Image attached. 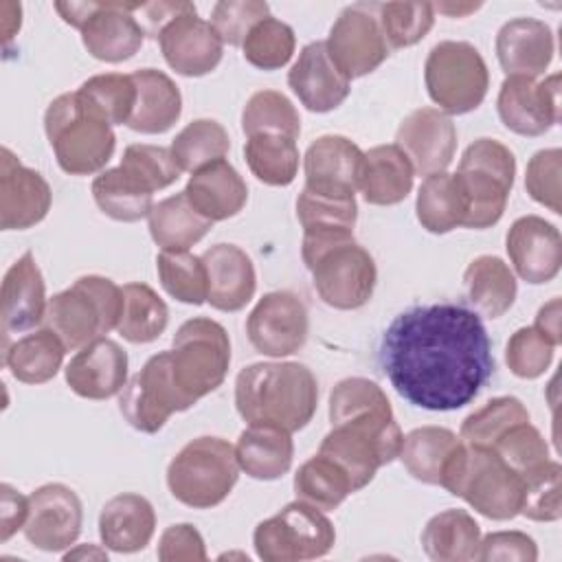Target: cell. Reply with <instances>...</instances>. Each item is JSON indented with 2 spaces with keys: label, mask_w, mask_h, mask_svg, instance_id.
I'll use <instances>...</instances> for the list:
<instances>
[{
  "label": "cell",
  "mask_w": 562,
  "mask_h": 562,
  "mask_svg": "<svg viewBox=\"0 0 562 562\" xmlns=\"http://www.w3.org/2000/svg\"><path fill=\"white\" fill-rule=\"evenodd\" d=\"M378 358L397 395L426 411L470 404L494 373L481 316L452 301L400 312L382 334Z\"/></svg>",
  "instance_id": "obj_1"
},
{
  "label": "cell",
  "mask_w": 562,
  "mask_h": 562,
  "mask_svg": "<svg viewBox=\"0 0 562 562\" xmlns=\"http://www.w3.org/2000/svg\"><path fill=\"white\" fill-rule=\"evenodd\" d=\"M329 424L318 452L347 472L353 492L367 487L375 472L400 454L404 435L386 393L369 378H345L331 389Z\"/></svg>",
  "instance_id": "obj_2"
},
{
  "label": "cell",
  "mask_w": 562,
  "mask_h": 562,
  "mask_svg": "<svg viewBox=\"0 0 562 562\" xmlns=\"http://www.w3.org/2000/svg\"><path fill=\"white\" fill-rule=\"evenodd\" d=\"M235 406L248 424L296 432L316 413L318 382L301 362H252L237 373Z\"/></svg>",
  "instance_id": "obj_3"
},
{
  "label": "cell",
  "mask_w": 562,
  "mask_h": 562,
  "mask_svg": "<svg viewBox=\"0 0 562 562\" xmlns=\"http://www.w3.org/2000/svg\"><path fill=\"white\" fill-rule=\"evenodd\" d=\"M301 257L325 305L358 310L371 301L378 268L353 235H303Z\"/></svg>",
  "instance_id": "obj_4"
},
{
  "label": "cell",
  "mask_w": 562,
  "mask_h": 562,
  "mask_svg": "<svg viewBox=\"0 0 562 562\" xmlns=\"http://www.w3.org/2000/svg\"><path fill=\"white\" fill-rule=\"evenodd\" d=\"M441 487L490 520H512L520 514L522 476L492 448L461 441L443 470Z\"/></svg>",
  "instance_id": "obj_5"
},
{
  "label": "cell",
  "mask_w": 562,
  "mask_h": 562,
  "mask_svg": "<svg viewBox=\"0 0 562 562\" xmlns=\"http://www.w3.org/2000/svg\"><path fill=\"white\" fill-rule=\"evenodd\" d=\"M44 132L59 169L70 176L101 173L116 147L112 125L86 110L77 92H64L48 103Z\"/></svg>",
  "instance_id": "obj_6"
},
{
  "label": "cell",
  "mask_w": 562,
  "mask_h": 562,
  "mask_svg": "<svg viewBox=\"0 0 562 562\" xmlns=\"http://www.w3.org/2000/svg\"><path fill=\"white\" fill-rule=\"evenodd\" d=\"M121 312V285L101 274H83L48 299L44 327L53 329L68 351H79L116 329Z\"/></svg>",
  "instance_id": "obj_7"
},
{
  "label": "cell",
  "mask_w": 562,
  "mask_h": 562,
  "mask_svg": "<svg viewBox=\"0 0 562 562\" xmlns=\"http://www.w3.org/2000/svg\"><path fill=\"white\" fill-rule=\"evenodd\" d=\"M454 178L465 202L463 226L490 228L505 213L516 180V158L507 145L483 136L465 147Z\"/></svg>",
  "instance_id": "obj_8"
},
{
  "label": "cell",
  "mask_w": 562,
  "mask_h": 562,
  "mask_svg": "<svg viewBox=\"0 0 562 562\" xmlns=\"http://www.w3.org/2000/svg\"><path fill=\"white\" fill-rule=\"evenodd\" d=\"M239 479L235 446L222 437H195L167 465V487L176 501L193 509L220 505Z\"/></svg>",
  "instance_id": "obj_9"
},
{
  "label": "cell",
  "mask_w": 562,
  "mask_h": 562,
  "mask_svg": "<svg viewBox=\"0 0 562 562\" xmlns=\"http://www.w3.org/2000/svg\"><path fill=\"white\" fill-rule=\"evenodd\" d=\"M169 360L178 389L195 404L222 386L231 367V338L213 318H189L171 340Z\"/></svg>",
  "instance_id": "obj_10"
},
{
  "label": "cell",
  "mask_w": 562,
  "mask_h": 562,
  "mask_svg": "<svg viewBox=\"0 0 562 562\" xmlns=\"http://www.w3.org/2000/svg\"><path fill=\"white\" fill-rule=\"evenodd\" d=\"M424 83L430 101L443 114L476 110L490 88V70L476 46L461 40L435 44L424 61Z\"/></svg>",
  "instance_id": "obj_11"
},
{
  "label": "cell",
  "mask_w": 562,
  "mask_h": 562,
  "mask_svg": "<svg viewBox=\"0 0 562 562\" xmlns=\"http://www.w3.org/2000/svg\"><path fill=\"white\" fill-rule=\"evenodd\" d=\"M336 529L323 509L292 501L252 531V547L263 562L316 560L331 551Z\"/></svg>",
  "instance_id": "obj_12"
},
{
  "label": "cell",
  "mask_w": 562,
  "mask_h": 562,
  "mask_svg": "<svg viewBox=\"0 0 562 562\" xmlns=\"http://www.w3.org/2000/svg\"><path fill=\"white\" fill-rule=\"evenodd\" d=\"M140 2H55L61 20L81 33L86 50L108 64L134 57L145 31L136 18Z\"/></svg>",
  "instance_id": "obj_13"
},
{
  "label": "cell",
  "mask_w": 562,
  "mask_h": 562,
  "mask_svg": "<svg viewBox=\"0 0 562 562\" xmlns=\"http://www.w3.org/2000/svg\"><path fill=\"white\" fill-rule=\"evenodd\" d=\"M193 402L178 389L169 349L154 353L119 393V411L125 422L145 435L158 432L173 413L191 408Z\"/></svg>",
  "instance_id": "obj_14"
},
{
  "label": "cell",
  "mask_w": 562,
  "mask_h": 562,
  "mask_svg": "<svg viewBox=\"0 0 562 562\" xmlns=\"http://www.w3.org/2000/svg\"><path fill=\"white\" fill-rule=\"evenodd\" d=\"M334 64L349 77L373 72L389 57L391 48L378 22V2H356L340 11L325 40Z\"/></svg>",
  "instance_id": "obj_15"
},
{
  "label": "cell",
  "mask_w": 562,
  "mask_h": 562,
  "mask_svg": "<svg viewBox=\"0 0 562 562\" xmlns=\"http://www.w3.org/2000/svg\"><path fill=\"white\" fill-rule=\"evenodd\" d=\"M250 345L270 358L296 353L310 334V316L305 303L288 290L263 294L246 318Z\"/></svg>",
  "instance_id": "obj_16"
},
{
  "label": "cell",
  "mask_w": 562,
  "mask_h": 562,
  "mask_svg": "<svg viewBox=\"0 0 562 562\" xmlns=\"http://www.w3.org/2000/svg\"><path fill=\"white\" fill-rule=\"evenodd\" d=\"M501 123L520 136H542L560 121V75L542 81L509 75L496 97Z\"/></svg>",
  "instance_id": "obj_17"
},
{
  "label": "cell",
  "mask_w": 562,
  "mask_h": 562,
  "mask_svg": "<svg viewBox=\"0 0 562 562\" xmlns=\"http://www.w3.org/2000/svg\"><path fill=\"white\" fill-rule=\"evenodd\" d=\"M83 507L75 490L64 483H46L29 494L26 540L40 551H66L81 533Z\"/></svg>",
  "instance_id": "obj_18"
},
{
  "label": "cell",
  "mask_w": 562,
  "mask_h": 562,
  "mask_svg": "<svg viewBox=\"0 0 562 562\" xmlns=\"http://www.w3.org/2000/svg\"><path fill=\"white\" fill-rule=\"evenodd\" d=\"M156 40L167 66L182 77H202L213 72L224 55V42L215 33L213 24L198 15L193 4L176 15Z\"/></svg>",
  "instance_id": "obj_19"
},
{
  "label": "cell",
  "mask_w": 562,
  "mask_h": 562,
  "mask_svg": "<svg viewBox=\"0 0 562 562\" xmlns=\"http://www.w3.org/2000/svg\"><path fill=\"white\" fill-rule=\"evenodd\" d=\"M395 145L406 154L415 173L446 171L457 151V127L437 108H417L406 114L395 132Z\"/></svg>",
  "instance_id": "obj_20"
},
{
  "label": "cell",
  "mask_w": 562,
  "mask_h": 562,
  "mask_svg": "<svg viewBox=\"0 0 562 562\" xmlns=\"http://www.w3.org/2000/svg\"><path fill=\"white\" fill-rule=\"evenodd\" d=\"M53 193L44 176L24 167L9 147L0 151V228L24 231L50 211Z\"/></svg>",
  "instance_id": "obj_21"
},
{
  "label": "cell",
  "mask_w": 562,
  "mask_h": 562,
  "mask_svg": "<svg viewBox=\"0 0 562 562\" xmlns=\"http://www.w3.org/2000/svg\"><path fill=\"white\" fill-rule=\"evenodd\" d=\"M514 272L531 283L542 285L558 277L562 266V237L560 231L540 215L518 217L505 237Z\"/></svg>",
  "instance_id": "obj_22"
},
{
  "label": "cell",
  "mask_w": 562,
  "mask_h": 562,
  "mask_svg": "<svg viewBox=\"0 0 562 562\" xmlns=\"http://www.w3.org/2000/svg\"><path fill=\"white\" fill-rule=\"evenodd\" d=\"M364 151L347 136L325 134L310 143L303 156L305 189L323 195L349 198L360 182Z\"/></svg>",
  "instance_id": "obj_23"
},
{
  "label": "cell",
  "mask_w": 562,
  "mask_h": 562,
  "mask_svg": "<svg viewBox=\"0 0 562 562\" xmlns=\"http://www.w3.org/2000/svg\"><path fill=\"white\" fill-rule=\"evenodd\" d=\"M46 283L33 252L15 259L2 279L0 290V323L2 347L9 345L11 334L35 329L46 316Z\"/></svg>",
  "instance_id": "obj_24"
},
{
  "label": "cell",
  "mask_w": 562,
  "mask_h": 562,
  "mask_svg": "<svg viewBox=\"0 0 562 562\" xmlns=\"http://www.w3.org/2000/svg\"><path fill=\"white\" fill-rule=\"evenodd\" d=\"M288 86L310 112H331L351 92V79L334 64L321 40L301 48L288 72Z\"/></svg>",
  "instance_id": "obj_25"
},
{
  "label": "cell",
  "mask_w": 562,
  "mask_h": 562,
  "mask_svg": "<svg viewBox=\"0 0 562 562\" xmlns=\"http://www.w3.org/2000/svg\"><path fill=\"white\" fill-rule=\"evenodd\" d=\"M66 384L83 400L119 395L127 382V353L112 338H97L81 347L64 369Z\"/></svg>",
  "instance_id": "obj_26"
},
{
  "label": "cell",
  "mask_w": 562,
  "mask_h": 562,
  "mask_svg": "<svg viewBox=\"0 0 562 562\" xmlns=\"http://www.w3.org/2000/svg\"><path fill=\"white\" fill-rule=\"evenodd\" d=\"M553 53V31L542 20L514 18L496 33V57L507 77H540L549 68Z\"/></svg>",
  "instance_id": "obj_27"
},
{
  "label": "cell",
  "mask_w": 562,
  "mask_h": 562,
  "mask_svg": "<svg viewBox=\"0 0 562 562\" xmlns=\"http://www.w3.org/2000/svg\"><path fill=\"white\" fill-rule=\"evenodd\" d=\"M202 261L209 277V303L220 312L244 310L257 290L255 263L235 244H215L204 250Z\"/></svg>",
  "instance_id": "obj_28"
},
{
  "label": "cell",
  "mask_w": 562,
  "mask_h": 562,
  "mask_svg": "<svg viewBox=\"0 0 562 562\" xmlns=\"http://www.w3.org/2000/svg\"><path fill=\"white\" fill-rule=\"evenodd\" d=\"M156 531L154 505L134 492L112 496L99 514V536L105 549L116 553L143 551Z\"/></svg>",
  "instance_id": "obj_29"
},
{
  "label": "cell",
  "mask_w": 562,
  "mask_h": 562,
  "mask_svg": "<svg viewBox=\"0 0 562 562\" xmlns=\"http://www.w3.org/2000/svg\"><path fill=\"white\" fill-rule=\"evenodd\" d=\"M184 193L193 209L211 222L235 217L248 200V187L244 178L226 158L193 171Z\"/></svg>",
  "instance_id": "obj_30"
},
{
  "label": "cell",
  "mask_w": 562,
  "mask_h": 562,
  "mask_svg": "<svg viewBox=\"0 0 562 562\" xmlns=\"http://www.w3.org/2000/svg\"><path fill=\"white\" fill-rule=\"evenodd\" d=\"M413 180L415 169L395 143L375 145L364 151L358 182L364 202L375 206L400 204L411 193Z\"/></svg>",
  "instance_id": "obj_31"
},
{
  "label": "cell",
  "mask_w": 562,
  "mask_h": 562,
  "mask_svg": "<svg viewBox=\"0 0 562 562\" xmlns=\"http://www.w3.org/2000/svg\"><path fill=\"white\" fill-rule=\"evenodd\" d=\"M136 83V105L127 127L140 134H162L171 130L182 114V94L173 79L156 68L132 72Z\"/></svg>",
  "instance_id": "obj_32"
},
{
  "label": "cell",
  "mask_w": 562,
  "mask_h": 562,
  "mask_svg": "<svg viewBox=\"0 0 562 562\" xmlns=\"http://www.w3.org/2000/svg\"><path fill=\"white\" fill-rule=\"evenodd\" d=\"M239 470L257 481H274L292 468V432L270 424H248L235 443Z\"/></svg>",
  "instance_id": "obj_33"
},
{
  "label": "cell",
  "mask_w": 562,
  "mask_h": 562,
  "mask_svg": "<svg viewBox=\"0 0 562 562\" xmlns=\"http://www.w3.org/2000/svg\"><path fill=\"white\" fill-rule=\"evenodd\" d=\"M463 290L470 310L485 318H498L514 305L518 285L514 270L501 257L479 255L463 272Z\"/></svg>",
  "instance_id": "obj_34"
},
{
  "label": "cell",
  "mask_w": 562,
  "mask_h": 562,
  "mask_svg": "<svg viewBox=\"0 0 562 562\" xmlns=\"http://www.w3.org/2000/svg\"><path fill=\"white\" fill-rule=\"evenodd\" d=\"M2 349L4 367L24 384H44L53 380L61 369L64 353L68 351L61 338L48 327L31 331Z\"/></svg>",
  "instance_id": "obj_35"
},
{
  "label": "cell",
  "mask_w": 562,
  "mask_h": 562,
  "mask_svg": "<svg viewBox=\"0 0 562 562\" xmlns=\"http://www.w3.org/2000/svg\"><path fill=\"white\" fill-rule=\"evenodd\" d=\"M481 527L465 509L435 514L422 531V549L435 562L476 560Z\"/></svg>",
  "instance_id": "obj_36"
},
{
  "label": "cell",
  "mask_w": 562,
  "mask_h": 562,
  "mask_svg": "<svg viewBox=\"0 0 562 562\" xmlns=\"http://www.w3.org/2000/svg\"><path fill=\"white\" fill-rule=\"evenodd\" d=\"M459 443L461 437L450 428L422 426L404 435L397 459L415 481L441 487L443 470Z\"/></svg>",
  "instance_id": "obj_37"
},
{
  "label": "cell",
  "mask_w": 562,
  "mask_h": 562,
  "mask_svg": "<svg viewBox=\"0 0 562 562\" xmlns=\"http://www.w3.org/2000/svg\"><path fill=\"white\" fill-rule=\"evenodd\" d=\"M147 226L160 250H189L211 231L213 222L200 215L187 193L180 191L154 204Z\"/></svg>",
  "instance_id": "obj_38"
},
{
  "label": "cell",
  "mask_w": 562,
  "mask_h": 562,
  "mask_svg": "<svg viewBox=\"0 0 562 562\" xmlns=\"http://www.w3.org/2000/svg\"><path fill=\"white\" fill-rule=\"evenodd\" d=\"M415 215L422 228L435 235L463 226L465 202L454 173L439 171L424 178L415 200Z\"/></svg>",
  "instance_id": "obj_39"
},
{
  "label": "cell",
  "mask_w": 562,
  "mask_h": 562,
  "mask_svg": "<svg viewBox=\"0 0 562 562\" xmlns=\"http://www.w3.org/2000/svg\"><path fill=\"white\" fill-rule=\"evenodd\" d=\"M123 312L116 331L134 345L156 340L169 323V307L156 294L154 288L140 281L125 283L123 288Z\"/></svg>",
  "instance_id": "obj_40"
},
{
  "label": "cell",
  "mask_w": 562,
  "mask_h": 562,
  "mask_svg": "<svg viewBox=\"0 0 562 562\" xmlns=\"http://www.w3.org/2000/svg\"><path fill=\"white\" fill-rule=\"evenodd\" d=\"M92 198L103 215L116 222H138L149 217L154 193L130 178L121 167L103 169L92 180Z\"/></svg>",
  "instance_id": "obj_41"
},
{
  "label": "cell",
  "mask_w": 562,
  "mask_h": 562,
  "mask_svg": "<svg viewBox=\"0 0 562 562\" xmlns=\"http://www.w3.org/2000/svg\"><path fill=\"white\" fill-rule=\"evenodd\" d=\"M294 494L299 501H305L323 512L336 509L353 494L351 479L347 472L327 454L316 452L294 474Z\"/></svg>",
  "instance_id": "obj_42"
},
{
  "label": "cell",
  "mask_w": 562,
  "mask_h": 562,
  "mask_svg": "<svg viewBox=\"0 0 562 562\" xmlns=\"http://www.w3.org/2000/svg\"><path fill=\"white\" fill-rule=\"evenodd\" d=\"M250 173L270 187H288L299 173V147L294 138L279 134H255L244 145Z\"/></svg>",
  "instance_id": "obj_43"
},
{
  "label": "cell",
  "mask_w": 562,
  "mask_h": 562,
  "mask_svg": "<svg viewBox=\"0 0 562 562\" xmlns=\"http://www.w3.org/2000/svg\"><path fill=\"white\" fill-rule=\"evenodd\" d=\"M75 92L86 110H90L112 127L127 125L136 105V83L132 75L123 72L94 75L86 79Z\"/></svg>",
  "instance_id": "obj_44"
},
{
  "label": "cell",
  "mask_w": 562,
  "mask_h": 562,
  "mask_svg": "<svg viewBox=\"0 0 562 562\" xmlns=\"http://www.w3.org/2000/svg\"><path fill=\"white\" fill-rule=\"evenodd\" d=\"M169 149L180 171L193 173L224 158L231 149V138L215 119H195L176 134Z\"/></svg>",
  "instance_id": "obj_45"
},
{
  "label": "cell",
  "mask_w": 562,
  "mask_h": 562,
  "mask_svg": "<svg viewBox=\"0 0 562 562\" xmlns=\"http://www.w3.org/2000/svg\"><path fill=\"white\" fill-rule=\"evenodd\" d=\"M296 217L303 235H351L358 220V204L353 195H323L303 187L296 198Z\"/></svg>",
  "instance_id": "obj_46"
},
{
  "label": "cell",
  "mask_w": 562,
  "mask_h": 562,
  "mask_svg": "<svg viewBox=\"0 0 562 562\" xmlns=\"http://www.w3.org/2000/svg\"><path fill=\"white\" fill-rule=\"evenodd\" d=\"M156 270L160 285L176 301L202 305L209 299V277L202 257L189 250H160Z\"/></svg>",
  "instance_id": "obj_47"
},
{
  "label": "cell",
  "mask_w": 562,
  "mask_h": 562,
  "mask_svg": "<svg viewBox=\"0 0 562 562\" xmlns=\"http://www.w3.org/2000/svg\"><path fill=\"white\" fill-rule=\"evenodd\" d=\"M241 130L246 136L279 134L296 140L301 134V116L283 92L259 90L241 110Z\"/></svg>",
  "instance_id": "obj_48"
},
{
  "label": "cell",
  "mask_w": 562,
  "mask_h": 562,
  "mask_svg": "<svg viewBox=\"0 0 562 562\" xmlns=\"http://www.w3.org/2000/svg\"><path fill=\"white\" fill-rule=\"evenodd\" d=\"M520 422H529L527 406L514 395H501L470 413L461 424L459 437L463 443L492 448L501 435Z\"/></svg>",
  "instance_id": "obj_49"
},
{
  "label": "cell",
  "mask_w": 562,
  "mask_h": 562,
  "mask_svg": "<svg viewBox=\"0 0 562 562\" xmlns=\"http://www.w3.org/2000/svg\"><path fill=\"white\" fill-rule=\"evenodd\" d=\"M296 37L292 26L272 15L257 22L241 44L244 59L259 70L283 68L292 59Z\"/></svg>",
  "instance_id": "obj_50"
},
{
  "label": "cell",
  "mask_w": 562,
  "mask_h": 562,
  "mask_svg": "<svg viewBox=\"0 0 562 562\" xmlns=\"http://www.w3.org/2000/svg\"><path fill=\"white\" fill-rule=\"evenodd\" d=\"M378 22L391 50L422 42L435 24L430 2H378Z\"/></svg>",
  "instance_id": "obj_51"
},
{
  "label": "cell",
  "mask_w": 562,
  "mask_h": 562,
  "mask_svg": "<svg viewBox=\"0 0 562 562\" xmlns=\"http://www.w3.org/2000/svg\"><path fill=\"white\" fill-rule=\"evenodd\" d=\"M562 468L549 459L536 470L522 474L520 514L536 522H555L562 516Z\"/></svg>",
  "instance_id": "obj_52"
},
{
  "label": "cell",
  "mask_w": 562,
  "mask_h": 562,
  "mask_svg": "<svg viewBox=\"0 0 562 562\" xmlns=\"http://www.w3.org/2000/svg\"><path fill=\"white\" fill-rule=\"evenodd\" d=\"M119 167L151 193L167 189L182 173L171 156V149L147 143L127 145Z\"/></svg>",
  "instance_id": "obj_53"
},
{
  "label": "cell",
  "mask_w": 562,
  "mask_h": 562,
  "mask_svg": "<svg viewBox=\"0 0 562 562\" xmlns=\"http://www.w3.org/2000/svg\"><path fill=\"white\" fill-rule=\"evenodd\" d=\"M553 351L555 345L540 329L529 325L516 329L509 336L505 347V362L516 378L536 380L549 369Z\"/></svg>",
  "instance_id": "obj_54"
},
{
  "label": "cell",
  "mask_w": 562,
  "mask_h": 562,
  "mask_svg": "<svg viewBox=\"0 0 562 562\" xmlns=\"http://www.w3.org/2000/svg\"><path fill=\"white\" fill-rule=\"evenodd\" d=\"M492 450L520 476L549 461V446L542 432L531 422H520L501 435Z\"/></svg>",
  "instance_id": "obj_55"
},
{
  "label": "cell",
  "mask_w": 562,
  "mask_h": 562,
  "mask_svg": "<svg viewBox=\"0 0 562 562\" xmlns=\"http://www.w3.org/2000/svg\"><path fill=\"white\" fill-rule=\"evenodd\" d=\"M270 15L268 2L261 0H222L211 11V24L228 46H241L248 31Z\"/></svg>",
  "instance_id": "obj_56"
},
{
  "label": "cell",
  "mask_w": 562,
  "mask_h": 562,
  "mask_svg": "<svg viewBox=\"0 0 562 562\" xmlns=\"http://www.w3.org/2000/svg\"><path fill=\"white\" fill-rule=\"evenodd\" d=\"M560 167L562 151L558 147L536 151L525 169V189L531 200L553 213H562L560 204Z\"/></svg>",
  "instance_id": "obj_57"
},
{
  "label": "cell",
  "mask_w": 562,
  "mask_h": 562,
  "mask_svg": "<svg viewBox=\"0 0 562 562\" xmlns=\"http://www.w3.org/2000/svg\"><path fill=\"white\" fill-rule=\"evenodd\" d=\"M156 555L160 562H200L206 560L202 533L191 522L169 525L160 538Z\"/></svg>",
  "instance_id": "obj_58"
},
{
  "label": "cell",
  "mask_w": 562,
  "mask_h": 562,
  "mask_svg": "<svg viewBox=\"0 0 562 562\" xmlns=\"http://www.w3.org/2000/svg\"><path fill=\"white\" fill-rule=\"evenodd\" d=\"M476 560L536 562L538 544L525 531H492L481 538Z\"/></svg>",
  "instance_id": "obj_59"
},
{
  "label": "cell",
  "mask_w": 562,
  "mask_h": 562,
  "mask_svg": "<svg viewBox=\"0 0 562 562\" xmlns=\"http://www.w3.org/2000/svg\"><path fill=\"white\" fill-rule=\"evenodd\" d=\"M29 518V496L20 494L9 483L0 485V542H7L18 529H24Z\"/></svg>",
  "instance_id": "obj_60"
},
{
  "label": "cell",
  "mask_w": 562,
  "mask_h": 562,
  "mask_svg": "<svg viewBox=\"0 0 562 562\" xmlns=\"http://www.w3.org/2000/svg\"><path fill=\"white\" fill-rule=\"evenodd\" d=\"M189 4H191V2H182V0H178V2H140V7H138L136 13H140L138 22H140L145 35H149V37L156 40V37L160 35V31H162L176 15H180Z\"/></svg>",
  "instance_id": "obj_61"
},
{
  "label": "cell",
  "mask_w": 562,
  "mask_h": 562,
  "mask_svg": "<svg viewBox=\"0 0 562 562\" xmlns=\"http://www.w3.org/2000/svg\"><path fill=\"white\" fill-rule=\"evenodd\" d=\"M536 329H540L555 347L562 342V334H560V299H551L547 305H542L536 314Z\"/></svg>",
  "instance_id": "obj_62"
},
{
  "label": "cell",
  "mask_w": 562,
  "mask_h": 562,
  "mask_svg": "<svg viewBox=\"0 0 562 562\" xmlns=\"http://www.w3.org/2000/svg\"><path fill=\"white\" fill-rule=\"evenodd\" d=\"M77 558H97V560H108L105 549H97L94 544H79L75 551H66L64 560H77Z\"/></svg>",
  "instance_id": "obj_63"
},
{
  "label": "cell",
  "mask_w": 562,
  "mask_h": 562,
  "mask_svg": "<svg viewBox=\"0 0 562 562\" xmlns=\"http://www.w3.org/2000/svg\"><path fill=\"white\" fill-rule=\"evenodd\" d=\"M435 7V11H441V13H448V15H465V13H470V11H476L479 9V4H432Z\"/></svg>",
  "instance_id": "obj_64"
}]
</instances>
